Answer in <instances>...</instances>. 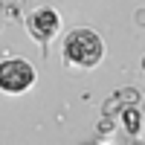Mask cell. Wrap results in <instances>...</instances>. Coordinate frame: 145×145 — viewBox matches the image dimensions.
Instances as JSON below:
<instances>
[{
	"instance_id": "cell-4",
	"label": "cell",
	"mask_w": 145,
	"mask_h": 145,
	"mask_svg": "<svg viewBox=\"0 0 145 145\" xmlns=\"http://www.w3.org/2000/svg\"><path fill=\"white\" fill-rule=\"evenodd\" d=\"M122 125H125L128 134H139V110H137L134 105H128L125 110H122Z\"/></svg>"
},
{
	"instance_id": "cell-7",
	"label": "cell",
	"mask_w": 145,
	"mask_h": 145,
	"mask_svg": "<svg viewBox=\"0 0 145 145\" xmlns=\"http://www.w3.org/2000/svg\"><path fill=\"white\" fill-rule=\"evenodd\" d=\"M142 70H145V58H142Z\"/></svg>"
},
{
	"instance_id": "cell-8",
	"label": "cell",
	"mask_w": 145,
	"mask_h": 145,
	"mask_svg": "<svg viewBox=\"0 0 145 145\" xmlns=\"http://www.w3.org/2000/svg\"><path fill=\"white\" fill-rule=\"evenodd\" d=\"M142 105H145V102H142ZM142 110H145V107H142Z\"/></svg>"
},
{
	"instance_id": "cell-3",
	"label": "cell",
	"mask_w": 145,
	"mask_h": 145,
	"mask_svg": "<svg viewBox=\"0 0 145 145\" xmlns=\"http://www.w3.org/2000/svg\"><path fill=\"white\" fill-rule=\"evenodd\" d=\"M26 29H29V35H32L35 41L46 44V41H52L55 35H58V29H61V18H58L55 9L41 6V9L29 12V18H26Z\"/></svg>"
},
{
	"instance_id": "cell-1",
	"label": "cell",
	"mask_w": 145,
	"mask_h": 145,
	"mask_svg": "<svg viewBox=\"0 0 145 145\" xmlns=\"http://www.w3.org/2000/svg\"><path fill=\"white\" fill-rule=\"evenodd\" d=\"M64 58L72 67H96L105 58V44L99 38V32H93L87 26L72 29L64 38Z\"/></svg>"
},
{
	"instance_id": "cell-2",
	"label": "cell",
	"mask_w": 145,
	"mask_h": 145,
	"mask_svg": "<svg viewBox=\"0 0 145 145\" xmlns=\"http://www.w3.org/2000/svg\"><path fill=\"white\" fill-rule=\"evenodd\" d=\"M35 67L23 58H6L0 61V90L3 93H23L35 84Z\"/></svg>"
},
{
	"instance_id": "cell-6",
	"label": "cell",
	"mask_w": 145,
	"mask_h": 145,
	"mask_svg": "<svg viewBox=\"0 0 145 145\" xmlns=\"http://www.w3.org/2000/svg\"><path fill=\"white\" fill-rule=\"evenodd\" d=\"M110 131H113V122H110V119H102V122H99V134H110Z\"/></svg>"
},
{
	"instance_id": "cell-5",
	"label": "cell",
	"mask_w": 145,
	"mask_h": 145,
	"mask_svg": "<svg viewBox=\"0 0 145 145\" xmlns=\"http://www.w3.org/2000/svg\"><path fill=\"white\" fill-rule=\"evenodd\" d=\"M116 96H119V102H125V105H137V102H139V93H137L134 87H122Z\"/></svg>"
}]
</instances>
